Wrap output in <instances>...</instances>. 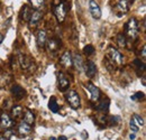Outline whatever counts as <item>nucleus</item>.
Returning a JSON list of instances; mask_svg holds the SVG:
<instances>
[{
    "mask_svg": "<svg viewBox=\"0 0 146 140\" xmlns=\"http://www.w3.org/2000/svg\"><path fill=\"white\" fill-rule=\"evenodd\" d=\"M125 30H126V34H127L128 38L130 40H135L137 38V35H138V24H137V20L135 18H131L129 19L126 26H125Z\"/></svg>",
    "mask_w": 146,
    "mask_h": 140,
    "instance_id": "nucleus-1",
    "label": "nucleus"
},
{
    "mask_svg": "<svg viewBox=\"0 0 146 140\" xmlns=\"http://www.w3.org/2000/svg\"><path fill=\"white\" fill-rule=\"evenodd\" d=\"M65 99L69 102V104L71 105V108L74 110H78L81 105V101H80V96L79 94L74 91V90H69L65 93Z\"/></svg>",
    "mask_w": 146,
    "mask_h": 140,
    "instance_id": "nucleus-2",
    "label": "nucleus"
},
{
    "mask_svg": "<svg viewBox=\"0 0 146 140\" xmlns=\"http://www.w3.org/2000/svg\"><path fill=\"white\" fill-rule=\"evenodd\" d=\"M87 91L89 92V99H90V101L91 102H98L99 100H100V95H101V93H100V90L97 88L96 85H93L92 83H88L87 84Z\"/></svg>",
    "mask_w": 146,
    "mask_h": 140,
    "instance_id": "nucleus-3",
    "label": "nucleus"
},
{
    "mask_svg": "<svg viewBox=\"0 0 146 140\" xmlns=\"http://www.w3.org/2000/svg\"><path fill=\"white\" fill-rule=\"evenodd\" d=\"M108 57L112 63H116L118 65L123 64V55L112 46H109L108 48Z\"/></svg>",
    "mask_w": 146,
    "mask_h": 140,
    "instance_id": "nucleus-4",
    "label": "nucleus"
},
{
    "mask_svg": "<svg viewBox=\"0 0 146 140\" xmlns=\"http://www.w3.org/2000/svg\"><path fill=\"white\" fill-rule=\"evenodd\" d=\"M54 15L57 21L60 22H63L65 16H66V9H65V6H64V2H60L57 6L54 7Z\"/></svg>",
    "mask_w": 146,
    "mask_h": 140,
    "instance_id": "nucleus-5",
    "label": "nucleus"
},
{
    "mask_svg": "<svg viewBox=\"0 0 146 140\" xmlns=\"http://www.w3.org/2000/svg\"><path fill=\"white\" fill-rule=\"evenodd\" d=\"M89 10L90 14L94 19H100L101 18V9L99 7V5L96 2V0H90L89 1Z\"/></svg>",
    "mask_w": 146,
    "mask_h": 140,
    "instance_id": "nucleus-6",
    "label": "nucleus"
},
{
    "mask_svg": "<svg viewBox=\"0 0 146 140\" xmlns=\"http://www.w3.org/2000/svg\"><path fill=\"white\" fill-rule=\"evenodd\" d=\"M57 77H58V88H60V91H62V92L66 91L70 87V80L63 73H58Z\"/></svg>",
    "mask_w": 146,
    "mask_h": 140,
    "instance_id": "nucleus-7",
    "label": "nucleus"
},
{
    "mask_svg": "<svg viewBox=\"0 0 146 140\" xmlns=\"http://www.w3.org/2000/svg\"><path fill=\"white\" fill-rule=\"evenodd\" d=\"M60 64L66 69L72 66V55L70 52H65L62 54L61 58H60Z\"/></svg>",
    "mask_w": 146,
    "mask_h": 140,
    "instance_id": "nucleus-8",
    "label": "nucleus"
},
{
    "mask_svg": "<svg viewBox=\"0 0 146 140\" xmlns=\"http://www.w3.org/2000/svg\"><path fill=\"white\" fill-rule=\"evenodd\" d=\"M84 69H86V75L89 77V79H92L96 74H97V66L93 62H88L86 65H84Z\"/></svg>",
    "mask_w": 146,
    "mask_h": 140,
    "instance_id": "nucleus-9",
    "label": "nucleus"
},
{
    "mask_svg": "<svg viewBox=\"0 0 146 140\" xmlns=\"http://www.w3.org/2000/svg\"><path fill=\"white\" fill-rule=\"evenodd\" d=\"M46 40H47L46 32H45V30H39L36 37L37 46H38L39 48H44V47H45V44H46Z\"/></svg>",
    "mask_w": 146,
    "mask_h": 140,
    "instance_id": "nucleus-10",
    "label": "nucleus"
},
{
    "mask_svg": "<svg viewBox=\"0 0 146 140\" xmlns=\"http://www.w3.org/2000/svg\"><path fill=\"white\" fill-rule=\"evenodd\" d=\"M116 9L119 11V15H125V14H127L128 10H129L128 1L127 0H119V1L117 2Z\"/></svg>",
    "mask_w": 146,
    "mask_h": 140,
    "instance_id": "nucleus-11",
    "label": "nucleus"
},
{
    "mask_svg": "<svg viewBox=\"0 0 146 140\" xmlns=\"http://www.w3.org/2000/svg\"><path fill=\"white\" fill-rule=\"evenodd\" d=\"M43 16V14L39 11V10H35V11H33L32 13V15H31V17L28 19V24H29V26L31 27H33V26H35L38 24V21L40 20V18Z\"/></svg>",
    "mask_w": 146,
    "mask_h": 140,
    "instance_id": "nucleus-12",
    "label": "nucleus"
},
{
    "mask_svg": "<svg viewBox=\"0 0 146 140\" xmlns=\"http://www.w3.org/2000/svg\"><path fill=\"white\" fill-rule=\"evenodd\" d=\"M11 93L17 99V100H21L25 95H26V91L21 88L20 85H14L11 88Z\"/></svg>",
    "mask_w": 146,
    "mask_h": 140,
    "instance_id": "nucleus-13",
    "label": "nucleus"
},
{
    "mask_svg": "<svg viewBox=\"0 0 146 140\" xmlns=\"http://www.w3.org/2000/svg\"><path fill=\"white\" fill-rule=\"evenodd\" d=\"M45 46L47 47L48 52H56L58 50V47H60V43L56 39H54V38H51V39L46 40Z\"/></svg>",
    "mask_w": 146,
    "mask_h": 140,
    "instance_id": "nucleus-14",
    "label": "nucleus"
},
{
    "mask_svg": "<svg viewBox=\"0 0 146 140\" xmlns=\"http://www.w3.org/2000/svg\"><path fill=\"white\" fill-rule=\"evenodd\" d=\"M32 13H33V10H32L27 5L23 6V8H21V10H20V19H21V20H25V21H28V19L31 17Z\"/></svg>",
    "mask_w": 146,
    "mask_h": 140,
    "instance_id": "nucleus-15",
    "label": "nucleus"
},
{
    "mask_svg": "<svg viewBox=\"0 0 146 140\" xmlns=\"http://www.w3.org/2000/svg\"><path fill=\"white\" fill-rule=\"evenodd\" d=\"M72 65H74L75 69L78 71H82V69H83V62H82V57L79 54H74L72 56Z\"/></svg>",
    "mask_w": 146,
    "mask_h": 140,
    "instance_id": "nucleus-16",
    "label": "nucleus"
},
{
    "mask_svg": "<svg viewBox=\"0 0 146 140\" xmlns=\"http://www.w3.org/2000/svg\"><path fill=\"white\" fill-rule=\"evenodd\" d=\"M31 131H32V127H31V124L26 123L25 121H23V122L19 123L18 132L20 133V135H24V136H26V135H28Z\"/></svg>",
    "mask_w": 146,
    "mask_h": 140,
    "instance_id": "nucleus-17",
    "label": "nucleus"
},
{
    "mask_svg": "<svg viewBox=\"0 0 146 140\" xmlns=\"http://www.w3.org/2000/svg\"><path fill=\"white\" fill-rule=\"evenodd\" d=\"M0 123H1V125H2L3 128H6V129L10 128L11 124H13L10 117H9L7 113H2V114L0 116Z\"/></svg>",
    "mask_w": 146,
    "mask_h": 140,
    "instance_id": "nucleus-18",
    "label": "nucleus"
},
{
    "mask_svg": "<svg viewBox=\"0 0 146 140\" xmlns=\"http://www.w3.org/2000/svg\"><path fill=\"white\" fill-rule=\"evenodd\" d=\"M24 121H25L26 123H28V124H33L34 121H35V116H34V113H33L31 110H28V109L25 110Z\"/></svg>",
    "mask_w": 146,
    "mask_h": 140,
    "instance_id": "nucleus-19",
    "label": "nucleus"
},
{
    "mask_svg": "<svg viewBox=\"0 0 146 140\" xmlns=\"http://www.w3.org/2000/svg\"><path fill=\"white\" fill-rule=\"evenodd\" d=\"M19 63H20V65H21V69H24V70H27V69L29 67V65H31L29 58H27V57L24 56L23 54L19 55Z\"/></svg>",
    "mask_w": 146,
    "mask_h": 140,
    "instance_id": "nucleus-20",
    "label": "nucleus"
},
{
    "mask_svg": "<svg viewBox=\"0 0 146 140\" xmlns=\"http://www.w3.org/2000/svg\"><path fill=\"white\" fill-rule=\"evenodd\" d=\"M109 100L108 99H105V100H102L98 106H97V110L98 111H101V112H107L108 111V108H109Z\"/></svg>",
    "mask_w": 146,
    "mask_h": 140,
    "instance_id": "nucleus-21",
    "label": "nucleus"
},
{
    "mask_svg": "<svg viewBox=\"0 0 146 140\" xmlns=\"http://www.w3.org/2000/svg\"><path fill=\"white\" fill-rule=\"evenodd\" d=\"M23 113H24L23 106H20V105H15V106H13V109H11V116H13L14 118H19V117H21Z\"/></svg>",
    "mask_w": 146,
    "mask_h": 140,
    "instance_id": "nucleus-22",
    "label": "nucleus"
},
{
    "mask_svg": "<svg viewBox=\"0 0 146 140\" xmlns=\"http://www.w3.org/2000/svg\"><path fill=\"white\" fill-rule=\"evenodd\" d=\"M48 109L53 112V113H56L58 111V104H57V101L54 96H52L48 101Z\"/></svg>",
    "mask_w": 146,
    "mask_h": 140,
    "instance_id": "nucleus-23",
    "label": "nucleus"
},
{
    "mask_svg": "<svg viewBox=\"0 0 146 140\" xmlns=\"http://www.w3.org/2000/svg\"><path fill=\"white\" fill-rule=\"evenodd\" d=\"M131 120L134 121V123H135L138 128H142V127L144 125V120H143V118H142L141 116H138V114H134L133 118H131Z\"/></svg>",
    "mask_w": 146,
    "mask_h": 140,
    "instance_id": "nucleus-24",
    "label": "nucleus"
},
{
    "mask_svg": "<svg viewBox=\"0 0 146 140\" xmlns=\"http://www.w3.org/2000/svg\"><path fill=\"white\" fill-rule=\"evenodd\" d=\"M117 44L119 47H125L126 46V37L123 34H119L117 37Z\"/></svg>",
    "mask_w": 146,
    "mask_h": 140,
    "instance_id": "nucleus-25",
    "label": "nucleus"
},
{
    "mask_svg": "<svg viewBox=\"0 0 146 140\" xmlns=\"http://www.w3.org/2000/svg\"><path fill=\"white\" fill-rule=\"evenodd\" d=\"M29 2L32 3L33 7H35L37 9H39L44 6V0H29Z\"/></svg>",
    "mask_w": 146,
    "mask_h": 140,
    "instance_id": "nucleus-26",
    "label": "nucleus"
},
{
    "mask_svg": "<svg viewBox=\"0 0 146 140\" xmlns=\"http://www.w3.org/2000/svg\"><path fill=\"white\" fill-rule=\"evenodd\" d=\"M119 121H120V118L118 116H112V117H109V119H108V124L109 125H116Z\"/></svg>",
    "mask_w": 146,
    "mask_h": 140,
    "instance_id": "nucleus-27",
    "label": "nucleus"
},
{
    "mask_svg": "<svg viewBox=\"0 0 146 140\" xmlns=\"http://www.w3.org/2000/svg\"><path fill=\"white\" fill-rule=\"evenodd\" d=\"M83 53H84L86 55L90 56V55H92V54L94 53V47H93L92 45H87V46L83 48Z\"/></svg>",
    "mask_w": 146,
    "mask_h": 140,
    "instance_id": "nucleus-28",
    "label": "nucleus"
},
{
    "mask_svg": "<svg viewBox=\"0 0 146 140\" xmlns=\"http://www.w3.org/2000/svg\"><path fill=\"white\" fill-rule=\"evenodd\" d=\"M134 65L137 66L139 70H142L143 72L145 71V64H144L142 61H139V59H135V61H134Z\"/></svg>",
    "mask_w": 146,
    "mask_h": 140,
    "instance_id": "nucleus-29",
    "label": "nucleus"
},
{
    "mask_svg": "<svg viewBox=\"0 0 146 140\" xmlns=\"http://www.w3.org/2000/svg\"><path fill=\"white\" fill-rule=\"evenodd\" d=\"M144 98H145L144 93H142V92H137L135 95L131 96V100H133V101H136V100H142V101H143Z\"/></svg>",
    "mask_w": 146,
    "mask_h": 140,
    "instance_id": "nucleus-30",
    "label": "nucleus"
},
{
    "mask_svg": "<svg viewBox=\"0 0 146 140\" xmlns=\"http://www.w3.org/2000/svg\"><path fill=\"white\" fill-rule=\"evenodd\" d=\"M129 127H130V129H131L134 132H136V131H138V130H139V128L134 123L133 120H130V122H129Z\"/></svg>",
    "mask_w": 146,
    "mask_h": 140,
    "instance_id": "nucleus-31",
    "label": "nucleus"
},
{
    "mask_svg": "<svg viewBox=\"0 0 146 140\" xmlns=\"http://www.w3.org/2000/svg\"><path fill=\"white\" fill-rule=\"evenodd\" d=\"M142 57H143V58H145L146 57V46L145 45H144L143 48H142Z\"/></svg>",
    "mask_w": 146,
    "mask_h": 140,
    "instance_id": "nucleus-32",
    "label": "nucleus"
},
{
    "mask_svg": "<svg viewBox=\"0 0 146 140\" xmlns=\"http://www.w3.org/2000/svg\"><path fill=\"white\" fill-rule=\"evenodd\" d=\"M82 138L83 139H88V132L87 131H82Z\"/></svg>",
    "mask_w": 146,
    "mask_h": 140,
    "instance_id": "nucleus-33",
    "label": "nucleus"
},
{
    "mask_svg": "<svg viewBox=\"0 0 146 140\" xmlns=\"http://www.w3.org/2000/svg\"><path fill=\"white\" fill-rule=\"evenodd\" d=\"M135 138H136V136H135L134 133H130V135H129V139L130 140H134Z\"/></svg>",
    "mask_w": 146,
    "mask_h": 140,
    "instance_id": "nucleus-34",
    "label": "nucleus"
},
{
    "mask_svg": "<svg viewBox=\"0 0 146 140\" xmlns=\"http://www.w3.org/2000/svg\"><path fill=\"white\" fill-rule=\"evenodd\" d=\"M57 140H68V138H66L65 136H60V137H58V139H57Z\"/></svg>",
    "mask_w": 146,
    "mask_h": 140,
    "instance_id": "nucleus-35",
    "label": "nucleus"
},
{
    "mask_svg": "<svg viewBox=\"0 0 146 140\" xmlns=\"http://www.w3.org/2000/svg\"><path fill=\"white\" fill-rule=\"evenodd\" d=\"M0 140H10V139L7 138V137H5V136H1V137H0Z\"/></svg>",
    "mask_w": 146,
    "mask_h": 140,
    "instance_id": "nucleus-36",
    "label": "nucleus"
},
{
    "mask_svg": "<svg viewBox=\"0 0 146 140\" xmlns=\"http://www.w3.org/2000/svg\"><path fill=\"white\" fill-rule=\"evenodd\" d=\"M2 40H3V35H2V34H0V44L2 43Z\"/></svg>",
    "mask_w": 146,
    "mask_h": 140,
    "instance_id": "nucleus-37",
    "label": "nucleus"
},
{
    "mask_svg": "<svg viewBox=\"0 0 146 140\" xmlns=\"http://www.w3.org/2000/svg\"><path fill=\"white\" fill-rule=\"evenodd\" d=\"M142 83H143V85H145V77L142 79Z\"/></svg>",
    "mask_w": 146,
    "mask_h": 140,
    "instance_id": "nucleus-38",
    "label": "nucleus"
},
{
    "mask_svg": "<svg viewBox=\"0 0 146 140\" xmlns=\"http://www.w3.org/2000/svg\"><path fill=\"white\" fill-rule=\"evenodd\" d=\"M50 140H56V139H55L54 137H52V138H50Z\"/></svg>",
    "mask_w": 146,
    "mask_h": 140,
    "instance_id": "nucleus-39",
    "label": "nucleus"
},
{
    "mask_svg": "<svg viewBox=\"0 0 146 140\" xmlns=\"http://www.w3.org/2000/svg\"><path fill=\"white\" fill-rule=\"evenodd\" d=\"M28 140H32V139H28Z\"/></svg>",
    "mask_w": 146,
    "mask_h": 140,
    "instance_id": "nucleus-40",
    "label": "nucleus"
},
{
    "mask_svg": "<svg viewBox=\"0 0 146 140\" xmlns=\"http://www.w3.org/2000/svg\"><path fill=\"white\" fill-rule=\"evenodd\" d=\"M131 1H134V0H131Z\"/></svg>",
    "mask_w": 146,
    "mask_h": 140,
    "instance_id": "nucleus-41",
    "label": "nucleus"
}]
</instances>
